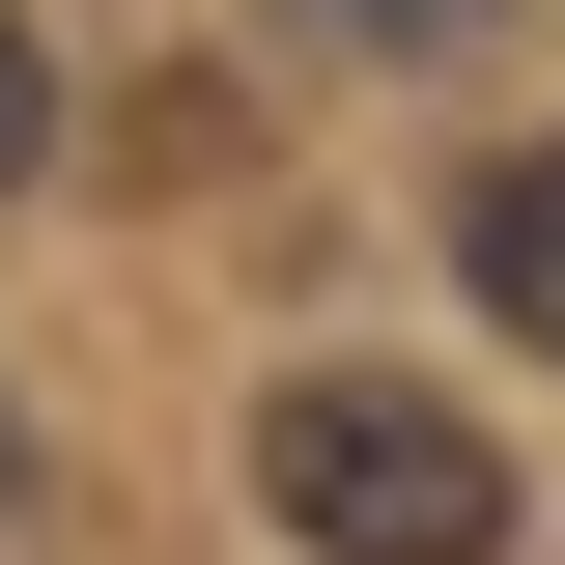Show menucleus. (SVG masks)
Returning a JSON list of instances; mask_svg holds the SVG:
<instances>
[{
  "label": "nucleus",
  "mask_w": 565,
  "mask_h": 565,
  "mask_svg": "<svg viewBox=\"0 0 565 565\" xmlns=\"http://www.w3.org/2000/svg\"><path fill=\"white\" fill-rule=\"evenodd\" d=\"M255 509L311 565H509V452L424 396V367H282L255 396Z\"/></svg>",
  "instance_id": "nucleus-1"
},
{
  "label": "nucleus",
  "mask_w": 565,
  "mask_h": 565,
  "mask_svg": "<svg viewBox=\"0 0 565 565\" xmlns=\"http://www.w3.org/2000/svg\"><path fill=\"white\" fill-rule=\"evenodd\" d=\"M452 282L565 367V141H481V170H452Z\"/></svg>",
  "instance_id": "nucleus-2"
},
{
  "label": "nucleus",
  "mask_w": 565,
  "mask_h": 565,
  "mask_svg": "<svg viewBox=\"0 0 565 565\" xmlns=\"http://www.w3.org/2000/svg\"><path fill=\"white\" fill-rule=\"evenodd\" d=\"M367 29H481V0H367Z\"/></svg>",
  "instance_id": "nucleus-4"
},
{
  "label": "nucleus",
  "mask_w": 565,
  "mask_h": 565,
  "mask_svg": "<svg viewBox=\"0 0 565 565\" xmlns=\"http://www.w3.org/2000/svg\"><path fill=\"white\" fill-rule=\"evenodd\" d=\"M0 170H57V57H29V0H0Z\"/></svg>",
  "instance_id": "nucleus-3"
}]
</instances>
